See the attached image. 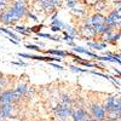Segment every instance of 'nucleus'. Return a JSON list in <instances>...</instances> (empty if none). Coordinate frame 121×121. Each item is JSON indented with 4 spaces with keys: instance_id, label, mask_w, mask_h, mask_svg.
I'll return each instance as SVG.
<instances>
[{
    "instance_id": "nucleus-1",
    "label": "nucleus",
    "mask_w": 121,
    "mask_h": 121,
    "mask_svg": "<svg viewBox=\"0 0 121 121\" xmlns=\"http://www.w3.org/2000/svg\"><path fill=\"white\" fill-rule=\"evenodd\" d=\"M28 7L23 0H15L11 6H7L0 12V23L4 26H15L18 21L27 17Z\"/></svg>"
},
{
    "instance_id": "nucleus-2",
    "label": "nucleus",
    "mask_w": 121,
    "mask_h": 121,
    "mask_svg": "<svg viewBox=\"0 0 121 121\" xmlns=\"http://www.w3.org/2000/svg\"><path fill=\"white\" fill-rule=\"evenodd\" d=\"M104 23L109 27H112L114 29L120 28V23H121V11H120V7H116L114 10L109 12L108 16H105V21Z\"/></svg>"
},
{
    "instance_id": "nucleus-3",
    "label": "nucleus",
    "mask_w": 121,
    "mask_h": 121,
    "mask_svg": "<svg viewBox=\"0 0 121 121\" xmlns=\"http://www.w3.org/2000/svg\"><path fill=\"white\" fill-rule=\"evenodd\" d=\"M72 110L73 107H69V105H64L62 103H58L57 107H55L53 112H55V116L58 117L59 120H67L70 115H72Z\"/></svg>"
},
{
    "instance_id": "nucleus-4",
    "label": "nucleus",
    "mask_w": 121,
    "mask_h": 121,
    "mask_svg": "<svg viewBox=\"0 0 121 121\" xmlns=\"http://www.w3.org/2000/svg\"><path fill=\"white\" fill-rule=\"evenodd\" d=\"M90 112L92 115V119L97 121H104L105 120V110L103 105H100L98 103H92L90 107Z\"/></svg>"
},
{
    "instance_id": "nucleus-5",
    "label": "nucleus",
    "mask_w": 121,
    "mask_h": 121,
    "mask_svg": "<svg viewBox=\"0 0 121 121\" xmlns=\"http://www.w3.org/2000/svg\"><path fill=\"white\" fill-rule=\"evenodd\" d=\"M38 3L40 4L41 9L47 10L48 13H51L52 11H56V9L62 5V0H38Z\"/></svg>"
},
{
    "instance_id": "nucleus-6",
    "label": "nucleus",
    "mask_w": 121,
    "mask_h": 121,
    "mask_svg": "<svg viewBox=\"0 0 121 121\" xmlns=\"http://www.w3.org/2000/svg\"><path fill=\"white\" fill-rule=\"evenodd\" d=\"M70 116L73 117L74 121H86V120L90 119L87 112H86L82 107H79L78 109L72 110V115H70Z\"/></svg>"
},
{
    "instance_id": "nucleus-7",
    "label": "nucleus",
    "mask_w": 121,
    "mask_h": 121,
    "mask_svg": "<svg viewBox=\"0 0 121 121\" xmlns=\"http://www.w3.org/2000/svg\"><path fill=\"white\" fill-rule=\"evenodd\" d=\"M13 103V92L12 88L10 90H4L1 93H0V105H5V104H10Z\"/></svg>"
},
{
    "instance_id": "nucleus-8",
    "label": "nucleus",
    "mask_w": 121,
    "mask_h": 121,
    "mask_svg": "<svg viewBox=\"0 0 121 121\" xmlns=\"http://www.w3.org/2000/svg\"><path fill=\"white\" fill-rule=\"evenodd\" d=\"M104 21H105V16L102 15V13H99V12H96L95 15H92L90 17V23L95 29L100 27V26H103Z\"/></svg>"
},
{
    "instance_id": "nucleus-9",
    "label": "nucleus",
    "mask_w": 121,
    "mask_h": 121,
    "mask_svg": "<svg viewBox=\"0 0 121 121\" xmlns=\"http://www.w3.org/2000/svg\"><path fill=\"white\" fill-rule=\"evenodd\" d=\"M0 110H1V114L4 119H9L13 116V110H15V105L13 103L10 104H5V105H0Z\"/></svg>"
},
{
    "instance_id": "nucleus-10",
    "label": "nucleus",
    "mask_w": 121,
    "mask_h": 121,
    "mask_svg": "<svg viewBox=\"0 0 121 121\" xmlns=\"http://www.w3.org/2000/svg\"><path fill=\"white\" fill-rule=\"evenodd\" d=\"M120 41V32H114V33H112L110 34V36H109V39H108V41H107V44H112V45H114V46H116V44Z\"/></svg>"
},
{
    "instance_id": "nucleus-11",
    "label": "nucleus",
    "mask_w": 121,
    "mask_h": 121,
    "mask_svg": "<svg viewBox=\"0 0 121 121\" xmlns=\"http://www.w3.org/2000/svg\"><path fill=\"white\" fill-rule=\"evenodd\" d=\"M74 51L75 52H78V53H84V55H87V56H90V57H93V58H96V59H98V56L97 55H95V53H92V52H90V51H87V50H85L84 47H80V46H74Z\"/></svg>"
},
{
    "instance_id": "nucleus-12",
    "label": "nucleus",
    "mask_w": 121,
    "mask_h": 121,
    "mask_svg": "<svg viewBox=\"0 0 121 121\" xmlns=\"http://www.w3.org/2000/svg\"><path fill=\"white\" fill-rule=\"evenodd\" d=\"M87 45L90 47H93L95 50H103V48L107 47V43H98V41H96V43L87 41Z\"/></svg>"
},
{
    "instance_id": "nucleus-13",
    "label": "nucleus",
    "mask_w": 121,
    "mask_h": 121,
    "mask_svg": "<svg viewBox=\"0 0 121 121\" xmlns=\"http://www.w3.org/2000/svg\"><path fill=\"white\" fill-rule=\"evenodd\" d=\"M47 55H52L56 57H65L67 56V51H60V50H47L46 51Z\"/></svg>"
},
{
    "instance_id": "nucleus-14",
    "label": "nucleus",
    "mask_w": 121,
    "mask_h": 121,
    "mask_svg": "<svg viewBox=\"0 0 121 121\" xmlns=\"http://www.w3.org/2000/svg\"><path fill=\"white\" fill-rule=\"evenodd\" d=\"M0 32H4L5 34H7V35H9L10 38H11V39L16 40L17 43H19V40H21V39L18 38V35H16L15 33H12V32H11V30H9V29H6V28H4V27H1V28H0Z\"/></svg>"
},
{
    "instance_id": "nucleus-15",
    "label": "nucleus",
    "mask_w": 121,
    "mask_h": 121,
    "mask_svg": "<svg viewBox=\"0 0 121 121\" xmlns=\"http://www.w3.org/2000/svg\"><path fill=\"white\" fill-rule=\"evenodd\" d=\"M74 62H75L76 64H80V65H85V67H88V68H93V67H97V64H92V63H90L88 60H84L82 58L74 59Z\"/></svg>"
},
{
    "instance_id": "nucleus-16",
    "label": "nucleus",
    "mask_w": 121,
    "mask_h": 121,
    "mask_svg": "<svg viewBox=\"0 0 121 121\" xmlns=\"http://www.w3.org/2000/svg\"><path fill=\"white\" fill-rule=\"evenodd\" d=\"M7 78L9 76H5L3 74H0V93L5 90V87L7 86Z\"/></svg>"
},
{
    "instance_id": "nucleus-17",
    "label": "nucleus",
    "mask_w": 121,
    "mask_h": 121,
    "mask_svg": "<svg viewBox=\"0 0 121 121\" xmlns=\"http://www.w3.org/2000/svg\"><path fill=\"white\" fill-rule=\"evenodd\" d=\"M65 29H67V33H68L69 35L74 36V38H76V36L79 35V30H78L76 28L72 27V26H65Z\"/></svg>"
},
{
    "instance_id": "nucleus-18",
    "label": "nucleus",
    "mask_w": 121,
    "mask_h": 121,
    "mask_svg": "<svg viewBox=\"0 0 121 121\" xmlns=\"http://www.w3.org/2000/svg\"><path fill=\"white\" fill-rule=\"evenodd\" d=\"M15 30H16L17 33L22 34V35H29V34H30V33L27 32V28H24V27H22V26H16V27H15Z\"/></svg>"
},
{
    "instance_id": "nucleus-19",
    "label": "nucleus",
    "mask_w": 121,
    "mask_h": 121,
    "mask_svg": "<svg viewBox=\"0 0 121 121\" xmlns=\"http://www.w3.org/2000/svg\"><path fill=\"white\" fill-rule=\"evenodd\" d=\"M69 68H70V70H72V72H75V73H88L87 69L79 68V67H76V65H70Z\"/></svg>"
},
{
    "instance_id": "nucleus-20",
    "label": "nucleus",
    "mask_w": 121,
    "mask_h": 121,
    "mask_svg": "<svg viewBox=\"0 0 121 121\" xmlns=\"http://www.w3.org/2000/svg\"><path fill=\"white\" fill-rule=\"evenodd\" d=\"M26 47L27 48H29V50H34V51H36V52H43V50L40 48L38 45H32V44H27L26 45Z\"/></svg>"
},
{
    "instance_id": "nucleus-21",
    "label": "nucleus",
    "mask_w": 121,
    "mask_h": 121,
    "mask_svg": "<svg viewBox=\"0 0 121 121\" xmlns=\"http://www.w3.org/2000/svg\"><path fill=\"white\" fill-rule=\"evenodd\" d=\"M76 5H78V0H67V6L69 9H75Z\"/></svg>"
},
{
    "instance_id": "nucleus-22",
    "label": "nucleus",
    "mask_w": 121,
    "mask_h": 121,
    "mask_svg": "<svg viewBox=\"0 0 121 121\" xmlns=\"http://www.w3.org/2000/svg\"><path fill=\"white\" fill-rule=\"evenodd\" d=\"M7 6H9V4L5 1V0H0V12H3Z\"/></svg>"
},
{
    "instance_id": "nucleus-23",
    "label": "nucleus",
    "mask_w": 121,
    "mask_h": 121,
    "mask_svg": "<svg viewBox=\"0 0 121 121\" xmlns=\"http://www.w3.org/2000/svg\"><path fill=\"white\" fill-rule=\"evenodd\" d=\"M63 34H64V39L67 40V41H73V40H75V39H76V38H74V36H72V35H69L67 32H64Z\"/></svg>"
},
{
    "instance_id": "nucleus-24",
    "label": "nucleus",
    "mask_w": 121,
    "mask_h": 121,
    "mask_svg": "<svg viewBox=\"0 0 121 121\" xmlns=\"http://www.w3.org/2000/svg\"><path fill=\"white\" fill-rule=\"evenodd\" d=\"M48 63H50V65H52V67H55V68H57V69H59V70H64V67L59 65V64H56V63H53V62H48Z\"/></svg>"
},
{
    "instance_id": "nucleus-25",
    "label": "nucleus",
    "mask_w": 121,
    "mask_h": 121,
    "mask_svg": "<svg viewBox=\"0 0 121 121\" xmlns=\"http://www.w3.org/2000/svg\"><path fill=\"white\" fill-rule=\"evenodd\" d=\"M51 30H52V32H55V33H57V32H60L62 29H60L59 27H57V26H51Z\"/></svg>"
},
{
    "instance_id": "nucleus-26",
    "label": "nucleus",
    "mask_w": 121,
    "mask_h": 121,
    "mask_svg": "<svg viewBox=\"0 0 121 121\" xmlns=\"http://www.w3.org/2000/svg\"><path fill=\"white\" fill-rule=\"evenodd\" d=\"M97 1H98V0H86L85 3H86L87 5H92V6H93V5H95Z\"/></svg>"
},
{
    "instance_id": "nucleus-27",
    "label": "nucleus",
    "mask_w": 121,
    "mask_h": 121,
    "mask_svg": "<svg viewBox=\"0 0 121 121\" xmlns=\"http://www.w3.org/2000/svg\"><path fill=\"white\" fill-rule=\"evenodd\" d=\"M11 63L15 64V65H19V67H27V64L23 63V62H11Z\"/></svg>"
},
{
    "instance_id": "nucleus-28",
    "label": "nucleus",
    "mask_w": 121,
    "mask_h": 121,
    "mask_svg": "<svg viewBox=\"0 0 121 121\" xmlns=\"http://www.w3.org/2000/svg\"><path fill=\"white\" fill-rule=\"evenodd\" d=\"M4 117H3V114H1V110H0V121H1Z\"/></svg>"
},
{
    "instance_id": "nucleus-29",
    "label": "nucleus",
    "mask_w": 121,
    "mask_h": 121,
    "mask_svg": "<svg viewBox=\"0 0 121 121\" xmlns=\"http://www.w3.org/2000/svg\"><path fill=\"white\" fill-rule=\"evenodd\" d=\"M1 121H4V120H1Z\"/></svg>"
}]
</instances>
